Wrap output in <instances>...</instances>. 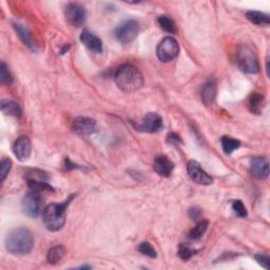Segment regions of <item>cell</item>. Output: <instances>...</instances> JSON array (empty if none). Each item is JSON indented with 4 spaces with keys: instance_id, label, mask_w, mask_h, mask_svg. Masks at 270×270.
I'll return each mask as SVG.
<instances>
[{
    "instance_id": "2",
    "label": "cell",
    "mask_w": 270,
    "mask_h": 270,
    "mask_svg": "<svg viewBox=\"0 0 270 270\" xmlns=\"http://www.w3.org/2000/svg\"><path fill=\"white\" fill-rule=\"evenodd\" d=\"M114 79L116 86L126 93L135 92L144 85V77L139 70L129 63L120 66L116 70Z\"/></svg>"
},
{
    "instance_id": "25",
    "label": "cell",
    "mask_w": 270,
    "mask_h": 270,
    "mask_svg": "<svg viewBox=\"0 0 270 270\" xmlns=\"http://www.w3.org/2000/svg\"><path fill=\"white\" fill-rule=\"evenodd\" d=\"M197 253V250L191 248V246H189L188 244H181L179 246L178 255L183 261H188L189 259H191Z\"/></svg>"
},
{
    "instance_id": "21",
    "label": "cell",
    "mask_w": 270,
    "mask_h": 270,
    "mask_svg": "<svg viewBox=\"0 0 270 270\" xmlns=\"http://www.w3.org/2000/svg\"><path fill=\"white\" fill-rule=\"evenodd\" d=\"M0 108H2V111L7 115L16 117H19L21 115V108L13 101H2Z\"/></svg>"
},
{
    "instance_id": "31",
    "label": "cell",
    "mask_w": 270,
    "mask_h": 270,
    "mask_svg": "<svg viewBox=\"0 0 270 270\" xmlns=\"http://www.w3.org/2000/svg\"><path fill=\"white\" fill-rule=\"evenodd\" d=\"M256 260L257 262L262 265L265 269H268L269 268V258L266 256V255H263V253H259V255H257L256 257Z\"/></svg>"
},
{
    "instance_id": "8",
    "label": "cell",
    "mask_w": 270,
    "mask_h": 270,
    "mask_svg": "<svg viewBox=\"0 0 270 270\" xmlns=\"http://www.w3.org/2000/svg\"><path fill=\"white\" fill-rule=\"evenodd\" d=\"M65 17L69 26L73 28H81L86 21L87 12L82 5L71 3L65 9Z\"/></svg>"
},
{
    "instance_id": "7",
    "label": "cell",
    "mask_w": 270,
    "mask_h": 270,
    "mask_svg": "<svg viewBox=\"0 0 270 270\" xmlns=\"http://www.w3.org/2000/svg\"><path fill=\"white\" fill-rule=\"evenodd\" d=\"M41 192L34 191V190H31V191L26 194V197L22 200V210L26 215L29 217H37L41 213L42 209V198L40 195Z\"/></svg>"
},
{
    "instance_id": "30",
    "label": "cell",
    "mask_w": 270,
    "mask_h": 270,
    "mask_svg": "<svg viewBox=\"0 0 270 270\" xmlns=\"http://www.w3.org/2000/svg\"><path fill=\"white\" fill-rule=\"evenodd\" d=\"M167 142L172 146H178V145H181L183 144V140L181 138V136L177 133H169L167 135V138H166Z\"/></svg>"
},
{
    "instance_id": "10",
    "label": "cell",
    "mask_w": 270,
    "mask_h": 270,
    "mask_svg": "<svg viewBox=\"0 0 270 270\" xmlns=\"http://www.w3.org/2000/svg\"><path fill=\"white\" fill-rule=\"evenodd\" d=\"M187 170L191 180L200 185L208 186L213 183V179L211 178V176H209L197 161H190L187 165Z\"/></svg>"
},
{
    "instance_id": "16",
    "label": "cell",
    "mask_w": 270,
    "mask_h": 270,
    "mask_svg": "<svg viewBox=\"0 0 270 270\" xmlns=\"http://www.w3.org/2000/svg\"><path fill=\"white\" fill-rule=\"evenodd\" d=\"M12 24H13V28H14L15 32L17 33L18 37L22 41V43L27 47H29V49L32 52H36L37 51V45H36L35 41L33 40V38H32L29 30L23 24H21L19 22H13Z\"/></svg>"
},
{
    "instance_id": "15",
    "label": "cell",
    "mask_w": 270,
    "mask_h": 270,
    "mask_svg": "<svg viewBox=\"0 0 270 270\" xmlns=\"http://www.w3.org/2000/svg\"><path fill=\"white\" fill-rule=\"evenodd\" d=\"M82 42L88 49L94 53H101L103 51V41L89 30H84L81 34Z\"/></svg>"
},
{
    "instance_id": "3",
    "label": "cell",
    "mask_w": 270,
    "mask_h": 270,
    "mask_svg": "<svg viewBox=\"0 0 270 270\" xmlns=\"http://www.w3.org/2000/svg\"><path fill=\"white\" fill-rule=\"evenodd\" d=\"M73 199L74 194L70 195L66 202L61 204L47 205L42 210V222L47 230L56 232L63 227L66 223L67 208Z\"/></svg>"
},
{
    "instance_id": "5",
    "label": "cell",
    "mask_w": 270,
    "mask_h": 270,
    "mask_svg": "<svg viewBox=\"0 0 270 270\" xmlns=\"http://www.w3.org/2000/svg\"><path fill=\"white\" fill-rule=\"evenodd\" d=\"M140 27L136 20L130 19L121 22L114 31L115 38L122 44L131 43L139 34Z\"/></svg>"
},
{
    "instance_id": "32",
    "label": "cell",
    "mask_w": 270,
    "mask_h": 270,
    "mask_svg": "<svg viewBox=\"0 0 270 270\" xmlns=\"http://www.w3.org/2000/svg\"><path fill=\"white\" fill-rule=\"evenodd\" d=\"M201 215H202V211L198 207H192V208L189 209V216L191 217L193 220L200 219Z\"/></svg>"
},
{
    "instance_id": "17",
    "label": "cell",
    "mask_w": 270,
    "mask_h": 270,
    "mask_svg": "<svg viewBox=\"0 0 270 270\" xmlns=\"http://www.w3.org/2000/svg\"><path fill=\"white\" fill-rule=\"evenodd\" d=\"M216 91L217 86L214 78H210L209 81L206 83L202 90V101L206 106H210L214 103L216 97Z\"/></svg>"
},
{
    "instance_id": "13",
    "label": "cell",
    "mask_w": 270,
    "mask_h": 270,
    "mask_svg": "<svg viewBox=\"0 0 270 270\" xmlns=\"http://www.w3.org/2000/svg\"><path fill=\"white\" fill-rule=\"evenodd\" d=\"M153 169L158 176L163 178H169L174 170V164L167 156L158 155L154 158Z\"/></svg>"
},
{
    "instance_id": "12",
    "label": "cell",
    "mask_w": 270,
    "mask_h": 270,
    "mask_svg": "<svg viewBox=\"0 0 270 270\" xmlns=\"http://www.w3.org/2000/svg\"><path fill=\"white\" fill-rule=\"evenodd\" d=\"M250 173L258 180H266L269 177V164L265 157H253L250 161Z\"/></svg>"
},
{
    "instance_id": "24",
    "label": "cell",
    "mask_w": 270,
    "mask_h": 270,
    "mask_svg": "<svg viewBox=\"0 0 270 270\" xmlns=\"http://www.w3.org/2000/svg\"><path fill=\"white\" fill-rule=\"evenodd\" d=\"M157 22L160 24V27L169 34H174L177 32L176 23H174V21L166 15L160 16V17L157 18Z\"/></svg>"
},
{
    "instance_id": "20",
    "label": "cell",
    "mask_w": 270,
    "mask_h": 270,
    "mask_svg": "<svg viewBox=\"0 0 270 270\" xmlns=\"http://www.w3.org/2000/svg\"><path fill=\"white\" fill-rule=\"evenodd\" d=\"M66 248L59 245V246H55L53 248H51L47 252V256H46V260L50 264H58L63 258L66 256Z\"/></svg>"
},
{
    "instance_id": "27",
    "label": "cell",
    "mask_w": 270,
    "mask_h": 270,
    "mask_svg": "<svg viewBox=\"0 0 270 270\" xmlns=\"http://www.w3.org/2000/svg\"><path fill=\"white\" fill-rule=\"evenodd\" d=\"M138 251L140 253H142V255H144V256H146L148 258H152V259L156 258V256H157L156 250L148 242H142V243H140L139 246H138Z\"/></svg>"
},
{
    "instance_id": "11",
    "label": "cell",
    "mask_w": 270,
    "mask_h": 270,
    "mask_svg": "<svg viewBox=\"0 0 270 270\" xmlns=\"http://www.w3.org/2000/svg\"><path fill=\"white\" fill-rule=\"evenodd\" d=\"M72 127L73 130L76 133L83 136H90L91 134L96 132L97 129L96 121L91 117H85V116L76 117L73 121Z\"/></svg>"
},
{
    "instance_id": "19",
    "label": "cell",
    "mask_w": 270,
    "mask_h": 270,
    "mask_svg": "<svg viewBox=\"0 0 270 270\" xmlns=\"http://www.w3.org/2000/svg\"><path fill=\"white\" fill-rule=\"evenodd\" d=\"M246 17L247 19L260 27H268L270 24V18L269 15L259 12V11H248L246 12Z\"/></svg>"
},
{
    "instance_id": "14",
    "label": "cell",
    "mask_w": 270,
    "mask_h": 270,
    "mask_svg": "<svg viewBox=\"0 0 270 270\" xmlns=\"http://www.w3.org/2000/svg\"><path fill=\"white\" fill-rule=\"evenodd\" d=\"M13 152L20 162H23L31 155V141L27 136H20L15 140L13 145Z\"/></svg>"
},
{
    "instance_id": "22",
    "label": "cell",
    "mask_w": 270,
    "mask_h": 270,
    "mask_svg": "<svg viewBox=\"0 0 270 270\" xmlns=\"http://www.w3.org/2000/svg\"><path fill=\"white\" fill-rule=\"evenodd\" d=\"M208 225H209V223H208L207 219H202V220H200L199 223L195 225V227L192 228L191 230H190V232L188 234L189 239L190 240H193V241L200 240L201 237L205 234V232L207 231Z\"/></svg>"
},
{
    "instance_id": "6",
    "label": "cell",
    "mask_w": 270,
    "mask_h": 270,
    "mask_svg": "<svg viewBox=\"0 0 270 270\" xmlns=\"http://www.w3.org/2000/svg\"><path fill=\"white\" fill-rule=\"evenodd\" d=\"M180 53V45L173 37H165L156 47L157 58L163 62H169L176 59Z\"/></svg>"
},
{
    "instance_id": "4",
    "label": "cell",
    "mask_w": 270,
    "mask_h": 270,
    "mask_svg": "<svg viewBox=\"0 0 270 270\" xmlns=\"http://www.w3.org/2000/svg\"><path fill=\"white\" fill-rule=\"evenodd\" d=\"M235 63L239 69L246 74H257L259 72L258 57L251 47L241 44L235 51Z\"/></svg>"
},
{
    "instance_id": "9",
    "label": "cell",
    "mask_w": 270,
    "mask_h": 270,
    "mask_svg": "<svg viewBox=\"0 0 270 270\" xmlns=\"http://www.w3.org/2000/svg\"><path fill=\"white\" fill-rule=\"evenodd\" d=\"M163 119L156 113H148L141 122L134 126V128L144 133H156L162 129Z\"/></svg>"
},
{
    "instance_id": "29",
    "label": "cell",
    "mask_w": 270,
    "mask_h": 270,
    "mask_svg": "<svg viewBox=\"0 0 270 270\" xmlns=\"http://www.w3.org/2000/svg\"><path fill=\"white\" fill-rule=\"evenodd\" d=\"M232 210L239 217H246L247 216V210L245 208L244 204L241 201H234L232 203Z\"/></svg>"
},
{
    "instance_id": "18",
    "label": "cell",
    "mask_w": 270,
    "mask_h": 270,
    "mask_svg": "<svg viewBox=\"0 0 270 270\" xmlns=\"http://www.w3.org/2000/svg\"><path fill=\"white\" fill-rule=\"evenodd\" d=\"M265 105H266V102H265V97L263 96V95L259 93H252L249 96L248 108L250 110V112H252L253 114L260 115L263 112Z\"/></svg>"
},
{
    "instance_id": "23",
    "label": "cell",
    "mask_w": 270,
    "mask_h": 270,
    "mask_svg": "<svg viewBox=\"0 0 270 270\" xmlns=\"http://www.w3.org/2000/svg\"><path fill=\"white\" fill-rule=\"evenodd\" d=\"M222 148L226 154H231L234 150L239 149L241 146V141L239 139H235L228 136H223L220 138Z\"/></svg>"
},
{
    "instance_id": "1",
    "label": "cell",
    "mask_w": 270,
    "mask_h": 270,
    "mask_svg": "<svg viewBox=\"0 0 270 270\" xmlns=\"http://www.w3.org/2000/svg\"><path fill=\"white\" fill-rule=\"evenodd\" d=\"M6 249L15 256L28 255L33 249L34 236L27 228L11 230L6 237Z\"/></svg>"
},
{
    "instance_id": "26",
    "label": "cell",
    "mask_w": 270,
    "mask_h": 270,
    "mask_svg": "<svg viewBox=\"0 0 270 270\" xmlns=\"http://www.w3.org/2000/svg\"><path fill=\"white\" fill-rule=\"evenodd\" d=\"M0 82L4 86H10L13 83V76L5 62L0 65Z\"/></svg>"
},
{
    "instance_id": "28",
    "label": "cell",
    "mask_w": 270,
    "mask_h": 270,
    "mask_svg": "<svg viewBox=\"0 0 270 270\" xmlns=\"http://www.w3.org/2000/svg\"><path fill=\"white\" fill-rule=\"evenodd\" d=\"M11 168H12V162L10 158H4L2 161V168H0V180H2V182H5V180L9 176Z\"/></svg>"
},
{
    "instance_id": "33",
    "label": "cell",
    "mask_w": 270,
    "mask_h": 270,
    "mask_svg": "<svg viewBox=\"0 0 270 270\" xmlns=\"http://www.w3.org/2000/svg\"><path fill=\"white\" fill-rule=\"evenodd\" d=\"M69 49H70V45H66V46L63 47V49L61 50V54H63V53H67V52L69 51Z\"/></svg>"
}]
</instances>
